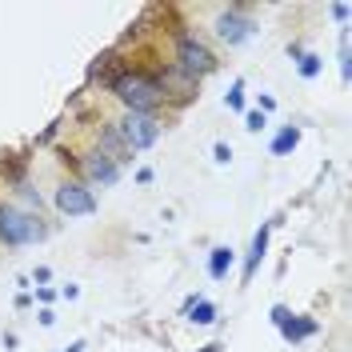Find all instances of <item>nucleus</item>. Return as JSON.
Wrapping results in <instances>:
<instances>
[{"label":"nucleus","mask_w":352,"mask_h":352,"mask_svg":"<svg viewBox=\"0 0 352 352\" xmlns=\"http://www.w3.org/2000/svg\"><path fill=\"white\" fill-rule=\"evenodd\" d=\"M268 232H272V224H264L261 232L252 236V252H248V261H244V280H252V272H256V264L264 261V248H268Z\"/></svg>","instance_id":"obj_9"},{"label":"nucleus","mask_w":352,"mask_h":352,"mask_svg":"<svg viewBox=\"0 0 352 352\" xmlns=\"http://www.w3.org/2000/svg\"><path fill=\"white\" fill-rule=\"evenodd\" d=\"M232 248H212V261H208V272H212V280H224L228 276V268H232Z\"/></svg>","instance_id":"obj_12"},{"label":"nucleus","mask_w":352,"mask_h":352,"mask_svg":"<svg viewBox=\"0 0 352 352\" xmlns=\"http://www.w3.org/2000/svg\"><path fill=\"white\" fill-rule=\"evenodd\" d=\"M212 52L204 48V44L197 41V36H180V44H176V68L184 72V76H204V72H212Z\"/></svg>","instance_id":"obj_3"},{"label":"nucleus","mask_w":352,"mask_h":352,"mask_svg":"<svg viewBox=\"0 0 352 352\" xmlns=\"http://www.w3.org/2000/svg\"><path fill=\"white\" fill-rule=\"evenodd\" d=\"M100 144H104V156H109L112 164L129 160V144L120 140V132H116V129H104V132H100Z\"/></svg>","instance_id":"obj_10"},{"label":"nucleus","mask_w":352,"mask_h":352,"mask_svg":"<svg viewBox=\"0 0 352 352\" xmlns=\"http://www.w3.org/2000/svg\"><path fill=\"white\" fill-rule=\"evenodd\" d=\"M188 312H192L188 320H197V324H212L217 320V308L208 305V300H188Z\"/></svg>","instance_id":"obj_14"},{"label":"nucleus","mask_w":352,"mask_h":352,"mask_svg":"<svg viewBox=\"0 0 352 352\" xmlns=\"http://www.w3.org/2000/svg\"><path fill=\"white\" fill-rule=\"evenodd\" d=\"M204 352H224V349H220V344H208V349H204Z\"/></svg>","instance_id":"obj_20"},{"label":"nucleus","mask_w":352,"mask_h":352,"mask_svg":"<svg viewBox=\"0 0 352 352\" xmlns=\"http://www.w3.org/2000/svg\"><path fill=\"white\" fill-rule=\"evenodd\" d=\"M248 129H252V132L264 129V112H248Z\"/></svg>","instance_id":"obj_19"},{"label":"nucleus","mask_w":352,"mask_h":352,"mask_svg":"<svg viewBox=\"0 0 352 352\" xmlns=\"http://www.w3.org/2000/svg\"><path fill=\"white\" fill-rule=\"evenodd\" d=\"M0 173L8 176V180H21V173H24V156H16V153H0Z\"/></svg>","instance_id":"obj_15"},{"label":"nucleus","mask_w":352,"mask_h":352,"mask_svg":"<svg viewBox=\"0 0 352 352\" xmlns=\"http://www.w3.org/2000/svg\"><path fill=\"white\" fill-rule=\"evenodd\" d=\"M212 156H217L220 164H228V160H232V148H228V144H217V148H212Z\"/></svg>","instance_id":"obj_18"},{"label":"nucleus","mask_w":352,"mask_h":352,"mask_svg":"<svg viewBox=\"0 0 352 352\" xmlns=\"http://www.w3.org/2000/svg\"><path fill=\"white\" fill-rule=\"evenodd\" d=\"M296 144H300V129H296V124H288V129L276 132V140H272V156H288Z\"/></svg>","instance_id":"obj_11"},{"label":"nucleus","mask_w":352,"mask_h":352,"mask_svg":"<svg viewBox=\"0 0 352 352\" xmlns=\"http://www.w3.org/2000/svg\"><path fill=\"white\" fill-rule=\"evenodd\" d=\"M228 109L232 112L244 109V85H232V92H228Z\"/></svg>","instance_id":"obj_17"},{"label":"nucleus","mask_w":352,"mask_h":352,"mask_svg":"<svg viewBox=\"0 0 352 352\" xmlns=\"http://www.w3.org/2000/svg\"><path fill=\"white\" fill-rule=\"evenodd\" d=\"M272 320H276V329H280V336H285L288 344H300L308 336H316V320H300V316H292L280 305L272 308Z\"/></svg>","instance_id":"obj_6"},{"label":"nucleus","mask_w":352,"mask_h":352,"mask_svg":"<svg viewBox=\"0 0 352 352\" xmlns=\"http://www.w3.org/2000/svg\"><path fill=\"white\" fill-rule=\"evenodd\" d=\"M112 92L129 104L132 112H140V116H148V109H156V100H160V76H148V72H120L116 80H112Z\"/></svg>","instance_id":"obj_1"},{"label":"nucleus","mask_w":352,"mask_h":352,"mask_svg":"<svg viewBox=\"0 0 352 352\" xmlns=\"http://www.w3.org/2000/svg\"><path fill=\"white\" fill-rule=\"evenodd\" d=\"M85 168H88V176H92V180H100V184H112V180L120 176V164H112L104 153H92L85 160Z\"/></svg>","instance_id":"obj_8"},{"label":"nucleus","mask_w":352,"mask_h":352,"mask_svg":"<svg viewBox=\"0 0 352 352\" xmlns=\"http://www.w3.org/2000/svg\"><path fill=\"white\" fill-rule=\"evenodd\" d=\"M164 85L180 88V96H188V92H192V85H197V80H192V76H184L180 68H168V72H164V80H160V88H164Z\"/></svg>","instance_id":"obj_13"},{"label":"nucleus","mask_w":352,"mask_h":352,"mask_svg":"<svg viewBox=\"0 0 352 352\" xmlns=\"http://www.w3.org/2000/svg\"><path fill=\"white\" fill-rule=\"evenodd\" d=\"M56 208H60L65 217H92V212H96V200H92V192L80 188V184H60V188H56Z\"/></svg>","instance_id":"obj_5"},{"label":"nucleus","mask_w":352,"mask_h":352,"mask_svg":"<svg viewBox=\"0 0 352 352\" xmlns=\"http://www.w3.org/2000/svg\"><path fill=\"white\" fill-rule=\"evenodd\" d=\"M120 140L129 144V153H136V148H148V144H156V136H160V124H156L153 116H140V112H129L124 120H120Z\"/></svg>","instance_id":"obj_4"},{"label":"nucleus","mask_w":352,"mask_h":352,"mask_svg":"<svg viewBox=\"0 0 352 352\" xmlns=\"http://www.w3.org/2000/svg\"><path fill=\"white\" fill-rule=\"evenodd\" d=\"M0 241L21 248V244H36L44 241V224L32 212H21L12 204H0Z\"/></svg>","instance_id":"obj_2"},{"label":"nucleus","mask_w":352,"mask_h":352,"mask_svg":"<svg viewBox=\"0 0 352 352\" xmlns=\"http://www.w3.org/2000/svg\"><path fill=\"white\" fill-rule=\"evenodd\" d=\"M316 72H320V56H312V52H305V56H300V76H305V80H312Z\"/></svg>","instance_id":"obj_16"},{"label":"nucleus","mask_w":352,"mask_h":352,"mask_svg":"<svg viewBox=\"0 0 352 352\" xmlns=\"http://www.w3.org/2000/svg\"><path fill=\"white\" fill-rule=\"evenodd\" d=\"M217 32H220V41H228V44H244L252 32H256V24L252 21H244L241 12H224L217 21Z\"/></svg>","instance_id":"obj_7"}]
</instances>
